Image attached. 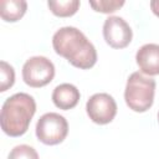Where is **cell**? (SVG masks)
Returning <instances> with one entry per match:
<instances>
[{
	"label": "cell",
	"mask_w": 159,
	"mask_h": 159,
	"mask_svg": "<svg viewBox=\"0 0 159 159\" xmlns=\"http://www.w3.org/2000/svg\"><path fill=\"white\" fill-rule=\"evenodd\" d=\"M139 70L148 76L159 75V45L145 43L135 53Z\"/></svg>",
	"instance_id": "obj_8"
},
{
	"label": "cell",
	"mask_w": 159,
	"mask_h": 159,
	"mask_svg": "<svg viewBox=\"0 0 159 159\" xmlns=\"http://www.w3.org/2000/svg\"><path fill=\"white\" fill-rule=\"evenodd\" d=\"M89 119L97 124L111 123L117 114V103L108 93H94L86 103Z\"/></svg>",
	"instance_id": "obj_6"
},
{
	"label": "cell",
	"mask_w": 159,
	"mask_h": 159,
	"mask_svg": "<svg viewBox=\"0 0 159 159\" xmlns=\"http://www.w3.org/2000/svg\"><path fill=\"white\" fill-rule=\"evenodd\" d=\"M52 46L57 55L65 57L72 66L88 70L97 62V51L86 35L73 26H63L52 36Z\"/></svg>",
	"instance_id": "obj_1"
},
{
	"label": "cell",
	"mask_w": 159,
	"mask_h": 159,
	"mask_svg": "<svg viewBox=\"0 0 159 159\" xmlns=\"http://www.w3.org/2000/svg\"><path fill=\"white\" fill-rule=\"evenodd\" d=\"M55 77V66L45 56L30 57L22 66L24 82L34 88L48 84Z\"/></svg>",
	"instance_id": "obj_5"
},
{
	"label": "cell",
	"mask_w": 159,
	"mask_h": 159,
	"mask_svg": "<svg viewBox=\"0 0 159 159\" xmlns=\"http://www.w3.org/2000/svg\"><path fill=\"white\" fill-rule=\"evenodd\" d=\"M27 10V2L25 0H1L0 1V16L7 22H15L20 20Z\"/></svg>",
	"instance_id": "obj_10"
},
{
	"label": "cell",
	"mask_w": 159,
	"mask_h": 159,
	"mask_svg": "<svg viewBox=\"0 0 159 159\" xmlns=\"http://www.w3.org/2000/svg\"><path fill=\"white\" fill-rule=\"evenodd\" d=\"M123 5H124V0H97V1L91 0L89 1V6L93 10L103 14L114 12Z\"/></svg>",
	"instance_id": "obj_13"
},
{
	"label": "cell",
	"mask_w": 159,
	"mask_h": 159,
	"mask_svg": "<svg viewBox=\"0 0 159 159\" xmlns=\"http://www.w3.org/2000/svg\"><path fill=\"white\" fill-rule=\"evenodd\" d=\"M155 81L150 77L143 76L140 72H133L125 84L124 99L127 106L134 111L143 113L148 111L154 102Z\"/></svg>",
	"instance_id": "obj_3"
},
{
	"label": "cell",
	"mask_w": 159,
	"mask_h": 159,
	"mask_svg": "<svg viewBox=\"0 0 159 159\" xmlns=\"http://www.w3.org/2000/svg\"><path fill=\"white\" fill-rule=\"evenodd\" d=\"M158 122H159V112H158Z\"/></svg>",
	"instance_id": "obj_16"
},
{
	"label": "cell",
	"mask_w": 159,
	"mask_h": 159,
	"mask_svg": "<svg viewBox=\"0 0 159 159\" xmlns=\"http://www.w3.org/2000/svg\"><path fill=\"white\" fill-rule=\"evenodd\" d=\"M7 159H39V154L32 147L27 144H20L11 149Z\"/></svg>",
	"instance_id": "obj_14"
},
{
	"label": "cell",
	"mask_w": 159,
	"mask_h": 159,
	"mask_svg": "<svg viewBox=\"0 0 159 159\" xmlns=\"http://www.w3.org/2000/svg\"><path fill=\"white\" fill-rule=\"evenodd\" d=\"M15 82V71L6 61L0 62V92L7 91Z\"/></svg>",
	"instance_id": "obj_12"
},
{
	"label": "cell",
	"mask_w": 159,
	"mask_h": 159,
	"mask_svg": "<svg viewBox=\"0 0 159 159\" xmlns=\"http://www.w3.org/2000/svg\"><path fill=\"white\" fill-rule=\"evenodd\" d=\"M36 137L46 145H56L65 140L68 133L66 118L58 113L48 112L42 114L36 123Z\"/></svg>",
	"instance_id": "obj_4"
},
{
	"label": "cell",
	"mask_w": 159,
	"mask_h": 159,
	"mask_svg": "<svg viewBox=\"0 0 159 159\" xmlns=\"http://www.w3.org/2000/svg\"><path fill=\"white\" fill-rule=\"evenodd\" d=\"M35 112L36 102L32 96L24 92L10 96L1 107L0 124L2 132L10 137L25 134Z\"/></svg>",
	"instance_id": "obj_2"
},
{
	"label": "cell",
	"mask_w": 159,
	"mask_h": 159,
	"mask_svg": "<svg viewBox=\"0 0 159 159\" xmlns=\"http://www.w3.org/2000/svg\"><path fill=\"white\" fill-rule=\"evenodd\" d=\"M47 5L53 15L60 16V17H68L77 12L80 7V1L78 0H63V1L62 0L60 1L48 0Z\"/></svg>",
	"instance_id": "obj_11"
},
{
	"label": "cell",
	"mask_w": 159,
	"mask_h": 159,
	"mask_svg": "<svg viewBox=\"0 0 159 159\" xmlns=\"http://www.w3.org/2000/svg\"><path fill=\"white\" fill-rule=\"evenodd\" d=\"M81 93L75 84L71 83H61L55 87L52 92V102L53 104L63 111L71 109L77 106L80 101Z\"/></svg>",
	"instance_id": "obj_9"
},
{
	"label": "cell",
	"mask_w": 159,
	"mask_h": 159,
	"mask_svg": "<svg viewBox=\"0 0 159 159\" xmlns=\"http://www.w3.org/2000/svg\"><path fill=\"white\" fill-rule=\"evenodd\" d=\"M150 9L154 15L159 17V0H152L150 1Z\"/></svg>",
	"instance_id": "obj_15"
},
{
	"label": "cell",
	"mask_w": 159,
	"mask_h": 159,
	"mask_svg": "<svg viewBox=\"0 0 159 159\" xmlns=\"http://www.w3.org/2000/svg\"><path fill=\"white\" fill-rule=\"evenodd\" d=\"M103 37L111 47L124 48L130 43L133 31L123 17L108 16L103 24Z\"/></svg>",
	"instance_id": "obj_7"
}]
</instances>
